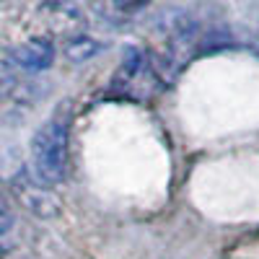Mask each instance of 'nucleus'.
I'll return each mask as SVG.
<instances>
[{"mask_svg": "<svg viewBox=\"0 0 259 259\" xmlns=\"http://www.w3.org/2000/svg\"><path fill=\"white\" fill-rule=\"evenodd\" d=\"M31 179L41 187L60 184L68 168V124L62 119H50L31 138Z\"/></svg>", "mask_w": 259, "mask_h": 259, "instance_id": "nucleus-1", "label": "nucleus"}, {"mask_svg": "<svg viewBox=\"0 0 259 259\" xmlns=\"http://www.w3.org/2000/svg\"><path fill=\"white\" fill-rule=\"evenodd\" d=\"M112 3L117 8H122V11H138V8H143L148 3V0H112Z\"/></svg>", "mask_w": 259, "mask_h": 259, "instance_id": "nucleus-6", "label": "nucleus"}, {"mask_svg": "<svg viewBox=\"0 0 259 259\" xmlns=\"http://www.w3.org/2000/svg\"><path fill=\"white\" fill-rule=\"evenodd\" d=\"M101 52V41L91 39V36H75L65 45V57L70 62H85Z\"/></svg>", "mask_w": 259, "mask_h": 259, "instance_id": "nucleus-4", "label": "nucleus"}, {"mask_svg": "<svg viewBox=\"0 0 259 259\" xmlns=\"http://www.w3.org/2000/svg\"><path fill=\"white\" fill-rule=\"evenodd\" d=\"M8 83H11V75H8V70L3 68V65H0V91H3Z\"/></svg>", "mask_w": 259, "mask_h": 259, "instance_id": "nucleus-7", "label": "nucleus"}, {"mask_svg": "<svg viewBox=\"0 0 259 259\" xmlns=\"http://www.w3.org/2000/svg\"><path fill=\"white\" fill-rule=\"evenodd\" d=\"M55 60V47L50 39H31L26 45H21L13 50V62L24 70L39 73V70H47Z\"/></svg>", "mask_w": 259, "mask_h": 259, "instance_id": "nucleus-2", "label": "nucleus"}, {"mask_svg": "<svg viewBox=\"0 0 259 259\" xmlns=\"http://www.w3.org/2000/svg\"><path fill=\"white\" fill-rule=\"evenodd\" d=\"M16 194H18V200L36 215H55L57 212V202L52 200L50 192H45V187H41L36 179H24V182L18 179L16 182Z\"/></svg>", "mask_w": 259, "mask_h": 259, "instance_id": "nucleus-3", "label": "nucleus"}, {"mask_svg": "<svg viewBox=\"0 0 259 259\" xmlns=\"http://www.w3.org/2000/svg\"><path fill=\"white\" fill-rule=\"evenodd\" d=\"M11 236H13V212L3 200V194H0V249L11 244Z\"/></svg>", "mask_w": 259, "mask_h": 259, "instance_id": "nucleus-5", "label": "nucleus"}]
</instances>
